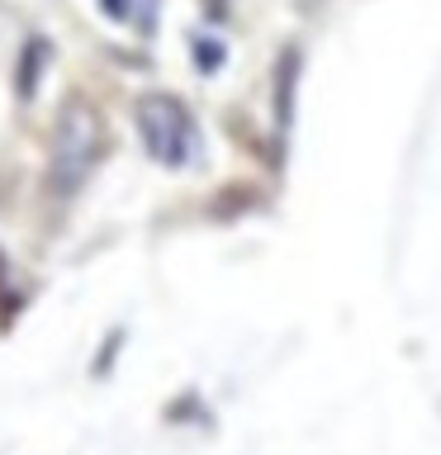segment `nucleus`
Segmentation results:
<instances>
[{"label":"nucleus","instance_id":"1","mask_svg":"<svg viewBox=\"0 0 441 455\" xmlns=\"http://www.w3.org/2000/svg\"><path fill=\"white\" fill-rule=\"evenodd\" d=\"M100 148H105V124H100V114L85 105V100H67L62 114H57V128H52L48 190L62 195V199L76 195L100 162Z\"/></svg>","mask_w":441,"mask_h":455},{"label":"nucleus","instance_id":"2","mask_svg":"<svg viewBox=\"0 0 441 455\" xmlns=\"http://www.w3.org/2000/svg\"><path fill=\"white\" fill-rule=\"evenodd\" d=\"M133 124H138V138L148 148L152 162L162 166H185L199 148V133H195V119L185 114V105L166 91H152V95H138L133 105Z\"/></svg>","mask_w":441,"mask_h":455},{"label":"nucleus","instance_id":"3","mask_svg":"<svg viewBox=\"0 0 441 455\" xmlns=\"http://www.w3.org/2000/svg\"><path fill=\"white\" fill-rule=\"evenodd\" d=\"M43 57H48V43L34 38V43H28V52H24V62H20V95H24V100H34V85H38Z\"/></svg>","mask_w":441,"mask_h":455},{"label":"nucleus","instance_id":"5","mask_svg":"<svg viewBox=\"0 0 441 455\" xmlns=\"http://www.w3.org/2000/svg\"><path fill=\"white\" fill-rule=\"evenodd\" d=\"M105 10L114 14V20H128V5H124V0H105Z\"/></svg>","mask_w":441,"mask_h":455},{"label":"nucleus","instance_id":"4","mask_svg":"<svg viewBox=\"0 0 441 455\" xmlns=\"http://www.w3.org/2000/svg\"><path fill=\"white\" fill-rule=\"evenodd\" d=\"M195 57H199V67H219V62H223V48H219V43H213V48H204V43L195 38Z\"/></svg>","mask_w":441,"mask_h":455}]
</instances>
